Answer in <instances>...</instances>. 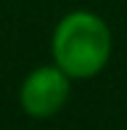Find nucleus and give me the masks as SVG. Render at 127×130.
Wrapping results in <instances>:
<instances>
[{
    "mask_svg": "<svg viewBox=\"0 0 127 130\" xmlns=\"http://www.w3.org/2000/svg\"><path fill=\"white\" fill-rule=\"evenodd\" d=\"M50 53L53 64L72 80H90L111 58V29L93 11H72L56 24Z\"/></svg>",
    "mask_w": 127,
    "mask_h": 130,
    "instance_id": "1",
    "label": "nucleus"
},
{
    "mask_svg": "<svg viewBox=\"0 0 127 130\" xmlns=\"http://www.w3.org/2000/svg\"><path fill=\"white\" fill-rule=\"evenodd\" d=\"M69 77L56 64L34 67L21 82L19 104L34 120H50L61 111V106L69 101Z\"/></svg>",
    "mask_w": 127,
    "mask_h": 130,
    "instance_id": "2",
    "label": "nucleus"
}]
</instances>
